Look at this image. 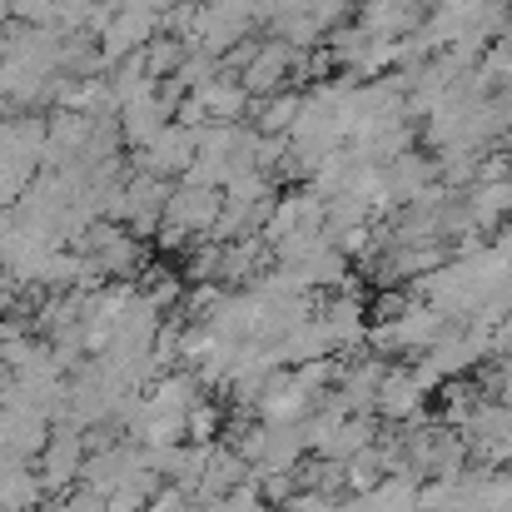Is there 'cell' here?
Segmentation results:
<instances>
[{"mask_svg": "<svg viewBox=\"0 0 512 512\" xmlns=\"http://www.w3.org/2000/svg\"><path fill=\"white\" fill-rule=\"evenodd\" d=\"M85 433L80 428H65V423H50V443L35 453V478L45 493H65L75 478H80V463H85Z\"/></svg>", "mask_w": 512, "mask_h": 512, "instance_id": "cell-1", "label": "cell"}, {"mask_svg": "<svg viewBox=\"0 0 512 512\" xmlns=\"http://www.w3.org/2000/svg\"><path fill=\"white\" fill-rule=\"evenodd\" d=\"M194 150H199V130L170 120L160 135H150V140L135 150V170L160 174V179H179V174L194 165Z\"/></svg>", "mask_w": 512, "mask_h": 512, "instance_id": "cell-2", "label": "cell"}, {"mask_svg": "<svg viewBox=\"0 0 512 512\" xmlns=\"http://www.w3.org/2000/svg\"><path fill=\"white\" fill-rule=\"evenodd\" d=\"M299 60H304V50H294V45H284V40H264V45H254L249 60L239 65V85H244L249 95H274V90L294 85Z\"/></svg>", "mask_w": 512, "mask_h": 512, "instance_id": "cell-3", "label": "cell"}, {"mask_svg": "<svg viewBox=\"0 0 512 512\" xmlns=\"http://www.w3.org/2000/svg\"><path fill=\"white\" fill-rule=\"evenodd\" d=\"M165 199H170V179L145 170L130 174L125 194H120V219L130 224V234H155L160 219H165Z\"/></svg>", "mask_w": 512, "mask_h": 512, "instance_id": "cell-4", "label": "cell"}, {"mask_svg": "<svg viewBox=\"0 0 512 512\" xmlns=\"http://www.w3.org/2000/svg\"><path fill=\"white\" fill-rule=\"evenodd\" d=\"M0 438L15 458L35 463V453L50 443V413H40L35 403H5L0 408Z\"/></svg>", "mask_w": 512, "mask_h": 512, "instance_id": "cell-5", "label": "cell"}, {"mask_svg": "<svg viewBox=\"0 0 512 512\" xmlns=\"http://www.w3.org/2000/svg\"><path fill=\"white\" fill-rule=\"evenodd\" d=\"M423 0H363L358 5V30L373 40H403L423 25Z\"/></svg>", "mask_w": 512, "mask_h": 512, "instance_id": "cell-6", "label": "cell"}, {"mask_svg": "<svg viewBox=\"0 0 512 512\" xmlns=\"http://www.w3.org/2000/svg\"><path fill=\"white\" fill-rule=\"evenodd\" d=\"M329 353H339V348H334V334L324 329V319H319V314H309L304 324H294L289 334H279V339H274V358H279V368H299V363H314V358H329Z\"/></svg>", "mask_w": 512, "mask_h": 512, "instance_id": "cell-7", "label": "cell"}, {"mask_svg": "<svg viewBox=\"0 0 512 512\" xmlns=\"http://www.w3.org/2000/svg\"><path fill=\"white\" fill-rule=\"evenodd\" d=\"M249 478H254V468L244 463V453L219 438V443H209V458H204V473H199L194 498H219V493H229V488H239Z\"/></svg>", "mask_w": 512, "mask_h": 512, "instance_id": "cell-8", "label": "cell"}, {"mask_svg": "<svg viewBox=\"0 0 512 512\" xmlns=\"http://www.w3.org/2000/svg\"><path fill=\"white\" fill-rule=\"evenodd\" d=\"M194 100H199V110L209 115V120H244L249 115V90L239 85V75H229V70H219V75H209L199 90H189Z\"/></svg>", "mask_w": 512, "mask_h": 512, "instance_id": "cell-9", "label": "cell"}, {"mask_svg": "<svg viewBox=\"0 0 512 512\" xmlns=\"http://www.w3.org/2000/svg\"><path fill=\"white\" fill-rule=\"evenodd\" d=\"M368 512H413L418 508V478L413 473H383L368 493H358Z\"/></svg>", "mask_w": 512, "mask_h": 512, "instance_id": "cell-10", "label": "cell"}, {"mask_svg": "<svg viewBox=\"0 0 512 512\" xmlns=\"http://www.w3.org/2000/svg\"><path fill=\"white\" fill-rule=\"evenodd\" d=\"M299 105H304V95H294V90H274V95H264V105H249V125L259 130V135H289L294 130V120H299Z\"/></svg>", "mask_w": 512, "mask_h": 512, "instance_id": "cell-11", "label": "cell"}, {"mask_svg": "<svg viewBox=\"0 0 512 512\" xmlns=\"http://www.w3.org/2000/svg\"><path fill=\"white\" fill-rule=\"evenodd\" d=\"M219 423H224V413H219L209 398H199V403L184 413V438H189V443H219Z\"/></svg>", "mask_w": 512, "mask_h": 512, "instance_id": "cell-12", "label": "cell"}, {"mask_svg": "<svg viewBox=\"0 0 512 512\" xmlns=\"http://www.w3.org/2000/svg\"><path fill=\"white\" fill-rule=\"evenodd\" d=\"M408 304H413V299H408L403 289H383V294L373 299V319H378V324H388V319H398Z\"/></svg>", "mask_w": 512, "mask_h": 512, "instance_id": "cell-13", "label": "cell"}, {"mask_svg": "<svg viewBox=\"0 0 512 512\" xmlns=\"http://www.w3.org/2000/svg\"><path fill=\"white\" fill-rule=\"evenodd\" d=\"M483 388H488V398H498V403H512V358H503V368L483 378Z\"/></svg>", "mask_w": 512, "mask_h": 512, "instance_id": "cell-14", "label": "cell"}]
</instances>
